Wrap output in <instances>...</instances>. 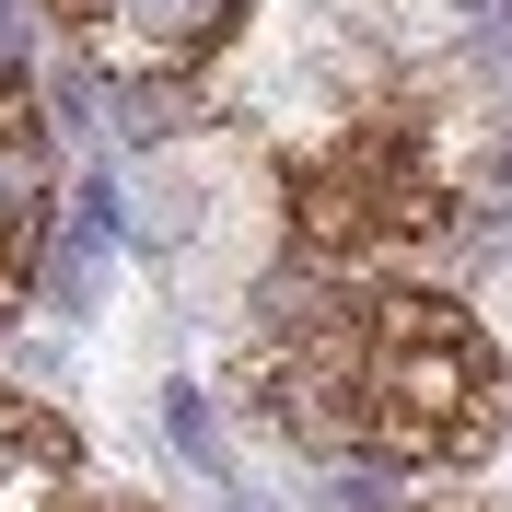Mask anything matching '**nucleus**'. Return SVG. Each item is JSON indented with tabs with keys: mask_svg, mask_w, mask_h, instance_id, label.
<instances>
[{
	"mask_svg": "<svg viewBox=\"0 0 512 512\" xmlns=\"http://www.w3.org/2000/svg\"><path fill=\"white\" fill-rule=\"evenodd\" d=\"M47 198H59V152H47V94L24 70H0V326L24 315L35 256H47Z\"/></svg>",
	"mask_w": 512,
	"mask_h": 512,
	"instance_id": "obj_3",
	"label": "nucleus"
},
{
	"mask_svg": "<svg viewBox=\"0 0 512 512\" xmlns=\"http://www.w3.org/2000/svg\"><path fill=\"white\" fill-rule=\"evenodd\" d=\"M198 94L187 82H117V128H140V140H163V128H187Z\"/></svg>",
	"mask_w": 512,
	"mask_h": 512,
	"instance_id": "obj_5",
	"label": "nucleus"
},
{
	"mask_svg": "<svg viewBox=\"0 0 512 512\" xmlns=\"http://www.w3.org/2000/svg\"><path fill=\"white\" fill-rule=\"evenodd\" d=\"M454 222V175L408 105H373L291 175V256L361 268V256H408Z\"/></svg>",
	"mask_w": 512,
	"mask_h": 512,
	"instance_id": "obj_2",
	"label": "nucleus"
},
{
	"mask_svg": "<svg viewBox=\"0 0 512 512\" xmlns=\"http://www.w3.org/2000/svg\"><path fill=\"white\" fill-rule=\"evenodd\" d=\"M82 489V431L35 396H0V512H70Z\"/></svg>",
	"mask_w": 512,
	"mask_h": 512,
	"instance_id": "obj_4",
	"label": "nucleus"
},
{
	"mask_svg": "<svg viewBox=\"0 0 512 512\" xmlns=\"http://www.w3.org/2000/svg\"><path fill=\"white\" fill-rule=\"evenodd\" d=\"M512 233V140H501V163H489V198H478V245H501Z\"/></svg>",
	"mask_w": 512,
	"mask_h": 512,
	"instance_id": "obj_7",
	"label": "nucleus"
},
{
	"mask_svg": "<svg viewBox=\"0 0 512 512\" xmlns=\"http://www.w3.org/2000/svg\"><path fill=\"white\" fill-rule=\"evenodd\" d=\"M163 419H175V454H187L198 478H222V443H210V408H198V384H163Z\"/></svg>",
	"mask_w": 512,
	"mask_h": 512,
	"instance_id": "obj_6",
	"label": "nucleus"
},
{
	"mask_svg": "<svg viewBox=\"0 0 512 512\" xmlns=\"http://www.w3.org/2000/svg\"><path fill=\"white\" fill-rule=\"evenodd\" d=\"M105 512H128V501H105Z\"/></svg>",
	"mask_w": 512,
	"mask_h": 512,
	"instance_id": "obj_8",
	"label": "nucleus"
},
{
	"mask_svg": "<svg viewBox=\"0 0 512 512\" xmlns=\"http://www.w3.org/2000/svg\"><path fill=\"white\" fill-rule=\"evenodd\" d=\"M512 384L466 303L443 291H338L268 361V419L350 466H466L501 431Z\"/></svg>",
	"mask_w": 512,
	"mask_h": 512,
	"instance_id": "obj_1",
	"label": "nucleus"
}]
</instances>
